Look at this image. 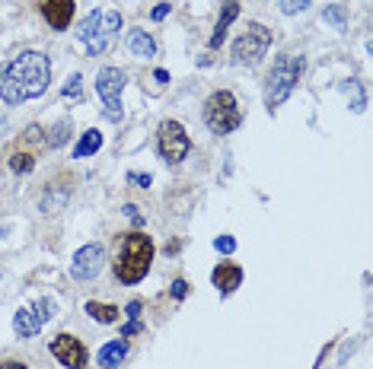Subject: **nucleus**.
I'll use <instances>...</instances> for the list:
<instances>
[{
    "mask_svg": "<svg viewBox=\"0 0 373 369\" xmlns=\"http://www.w3.org/2000/svg\"><path fill=\"white\" fill-rule=\"evenodd\" d=\"M51 86V58L42 51H19L6 64H0V102L19 105L45 95Z\"/></svg>",
    "mask_w": 373,
    "mask_h": 369,
    "instance_id": "obj_1",
    "label": "nucleus"
},
{
    "mask_svg": "<svg viewBox=\"0 0 373 369\" xmlns=\"http://www.w3.org/2000/svg\"><path fill=\"white\" fill-rule=\"evenodd\" d=\"M153 255H157V249H153V239L147 232H140V229L125 232V239L118 242V251H115V261H112L115 280H121L128 286L140 284L147 277V271H150Z\"/></svg>",
    "mask_w": 373,
    "mask_h": 369,
    "instance_id": "obj_2",
    "label": "nucleus"
},
{
    "mask_svg": "<svg viewBox=\"0 0 373 369\" xmlns=\"http://www.w3.org/2000/svg\"><path fill=\"white\" fill-rule=\"evenodd\" d=\"M121 32V13L118 10H90L77 26V42L86 48L90 58H99V54L108 51V45L115 42V36Z\"/></svg>",
    "mask_w": 373,
    "mask_h": 369,
    "instance_id": "obj_3",
    "label": "nucleus"
},
{
    "mask_svg": "<svg viewBox=\"0 0 373 369\" xmlns=\"http://www.w3.org/2000/svg\"><path fill=\"white\" fill-rule=\"evenodd\" d=\"M303 67H307V61L297 58V54H281V58L271 64V71L265 77V105H268V112H275L277 105L287 102V95L297 90V83H300Z\"/></svg>",
    "mask_w": 373,
    "mask_h": 369,
    "instance_id": "obj_4",
    "label": "nucleus"
},
{
    "mask_svg": "<svg viewBox=\"0 0 373 369\" xmlns=\"http://www.w3.org/2000/svg\"><path fill=\"white\" fill-rule=\"evenodd\" d=\"M205 125L211 128L214 134H233L236 128L242 125V112H240V102L230 90H214L205 99Z\"/></svg>",
    "mask_w": 373,
    "mask_h": 369,
    "instance_id": "obj_5",
    "label": "nucleus"
},
{
    "mask_svg": "<svg viewBox=\"0 0 373 369\" xmlns=\"http://www.w3.org/2000/svg\"><path fill=\"white\" fill-rule=\"evenodd\" d=\"M271 42H275V36H271L268 26H262V23H249V26H246V32H240V36H236V42H233V48H230V54H233L236 64H242V67H255V64H259V61L268 54Z\"/></svg>",
    "mask_w": 373,
    "mask_h": 369,
    "instance_id": "obj_6",
    "label": "nucleus"
},
{
    "mask_svg": "<svg viewBox=\"0 0 373 369\" xmlns=\"http://www.w3.org/2000/svg\"><path fill=\"white\" fill-rule=\"evenodd\" d=\"M125 71L121 67H103L96 73V95L103 99V108H106V118L112 125H121L125 118V105H121V93H125Z\"/></svg>",
    "mask_w": 373,
    "mask_h": 369,
    "instance_id": "obj_7",
    "label": "nucleus"
},
{
    "mask_svg": "<svg viewBox=\"0 0 373 369\" xmlns=\"http://www.w3.org/2000/svg\"><path fill=\"white\" fill-rule=\"evenodd\" d=\"M157 153L169 166H179V162L192 153V137L185 134V128H182L179 121H163L157 128Z\"/></svg>",
    "mask_w": 373,
    "mask_h": 369,
    "instance_id": "obj_8",
    "label": "nucleus"
},
{
    "mask_svg": "<svg viewBox=\"0 0 373 369\" xmlns=\"http://www.w3.org/2000/svg\"><path fill=\"white\" fill-rule=\"evenodd\" d=\"M51 357L58 360V363L64 366V369H86V363H90V353H86L83 341L73 338V334H67V331L54 334V341H51Z\"/></svg>",
    "mask_w": 373,
    "mask_h": 369,
    "instance_id": "obj_9",
    "label": "nucleus"
},
{
    "mask_svg": "<svg viewBox=\"0 0 373 369\" xmlns=\"http://www.w3.org/2000/svg\"><path fill=\"white\" fill-rule=\"evenodd\" d=\"M103 264H106V249L99 242H90V245L73 251L71 277L73 280H96L99 274H103Z\"/></svg>",
    "mask_w": 373,
    "mask_h": 369,
    "instance_id": "obj_10",
    "label": "nucleus"
},
{
    "mask_svg": "<svg viewBox=\"0 0 373 369\" xmlns=\"http://www.w3.org/2000/svg\"><path fill=\"white\" fill-rule=\"evenodd\" d=\"M39 10H42L45 23L51 29H67L73 23V13H77V4L73 0H39Z\"/></svg>",
    "mask_w": 373,
    "mask_h": 369,
    "instance_id": "obj_11",
    "label": "nucleus"
},
{
    "mask_svg": "<svg viewBox=\"0 0 373 369\" xmlns=\"http://www.w3.org/2000/svg\"><path fill=\"white\" fill-rule=\"evenodd\" d=\"M211 284L217 286L220 296H233L236 286L242 284V268H240V264H233V261H220L211 271Z\"/></svg>",
    "mask_w": 373,
    "mask_h": 369,
    "instance_id": "obj_12",
    "label": "nucleus"
},
{
    "mask_svg": "<svg viewBox=\"0 0 373 369\" xmlns=\"http://www.w3.org/2000/svg\"><path fill=\"white\" fill-rule=\"evenodd\" d=\"M125 45H128V51H131L134 58H153V54H157V42H153V36L150 32H144L140 26L128 29Z\"/></svg>",
    "mask_w": 373,
    "mask_h": 369,
    "instance_id": "obj_13",
    "label": "nucleus"
},
{
    "mask_svg": "<svg viewBox=\"0 0 373 369\" xmlns=\"http://www.w3.org/2000/svg\"><path fill=\"white\" fill-rule=\"evenodd\" d=\"M13 331H16V338H36V334L42 331V318L36 316L32 306H19L16 309V316H13Z\"/></svg>",
    "mask_w": 373,
    "mask_h": 369,
    "instance_id": "obj_14",
    "label": "nucleus"
},
{
    "mask_svg": "<svg viewBox=\"0 0 373 369\" xmlns=\"http://www.w3.org/2000/svg\"><path fill=\"white\" fill-rule=\"evenodd\" d=\"M240 16V0H223V10L220 16H217V26H214V36H211V48H220L223 38H227V29L233 26V19Z\"/></svg>",
    "mask_w": 373,
    "mask_h": 369,
    "instance_id": "obj_15",
    "label": "nucleus"
},
{
    "mask_svg": "<svg viewBox=\"0 0 373 369\" xmlns=\"http://www.w3.org/2000/svg\"><path fill=\"white\" fill-rule=\"evenodd\" d=\"M125 357H128V341L118 338V341H108V344L99 347L96 363L103 369H115V366H121V360H125Z\"/></svg>",
    "mask_w": 373,
    "mask_h": 369,
    "instance_id": "obj_16",
    "label": "nucleus"
},
{
    "mask_svg": "<svg viewBox=\"0 0 373 369\" xmlns=\"http://www.w3.org/2000/svg\"><path fill=\"white\" fill-rule=\"evenodd\" d=\"M71 184H61V188H45V194H42V214H61L64 210V204L71 201Z\"/></svg>",
    "mask_w": 373,
    "mask_h": 369,
    "instance_id": "obj_17",
    "label": "nucleus"
},
{
    "mask_svg": "<svg viewBox=\"0 0 373 369\" xmlns=\"http://www.w3.org/2000/svg\"><path fill=\"white\" fill-rule=\"evenodd\" d=\"M103 150V134L96 131V128H90V131H83L80 134V140H77V147H73V160H86V156H93V153H99Z\"/></svg>",
    "mask_w": 373,
    "mask_h": 369,
    "instance_id": "obj_18",
    "label": "nucleus"
},
{
    "mask_svg": "<svg viewBox=\"0 0 373 369\" xmlns=\"http://www.w3.org/2000/svg\"><path fill=\"white\" fill-rule=\"evenodd\" d=\"M83 312L93 318V322H99V325H115V322H118V316H121V309H118V306L96 303V299H90V303L83 306Z\"/></svg>",
    "mask_w": 373,
    "mask_h": 369,
    "instance_id": "obj_19",
    "label": "nucleus"
},
{
    "mask_svg": "<svg viewBox=\"0 0 373 369\" xmlns=\"http://www.w3.org/2000/svg\"><path fill=\"white\" fill-rule=\"evenodd\" d=\"M10 169L16 175H29L32 169H36V153H29V150H13L10 153Z\"/></svg>",
    "mask_w": 373,
    "mask_h": 369,
    "instance_id": "obj_20",
    "label": "nucleus"
},
{
    "mask_svg": "<svg viewBox=\"0 0 373 369\" xmlns=\"http://www.w3.org/2000/svg\"><path fill=\"white\" fill-rule=\"evenodd\" d=\"M322 19H325L329 26H335L338 32L348 29V13H344L342 4H329V6H325V10H322Z\"/></svg>",
    "mask_w": 373,
    "mask_h": 369,
    "instance_id": "obj_21",
    "label": "nucleus"
},
{
    "mask_svg": "<svg viewBox=\"0 0 373 369\" xmlns=\"http://www.w3.org/2000/svg\"><path fill=\"white\" fill-rule=\"evenodd\" d=\"M71 131H73V125H71L67 118H64V121H58V125H54L51 131H48V140H45V143H48V147H61V143L71 137Z\"/></svg>",
    "mask_w": 373,
    "mask_h": 369,
    "instance_id": "obj_22",
    "label": "nucleus"
},
{
    "mask_svg": "<svg viewBox=\"0 0 373 369\" xmlns=\"http://www.w3.org/2000/svg\"><path fill=\"white\" fill-rule=\"evenodd\" d=\"M32 309H36V316L42 318V325H45V322H51V318H54V312H58V303H54L51 296H42V299H36V303H32Z\"/></svg>",
    "mask_w": 373,
    "mask_h": 369,
    "instance_id": "obj_23",
    "label": "nucleus"
},
{
    "mask_svg": "<svg viewBox=\"0 0 373 369\" xmlns=\"http://www.w3.org/2000/svg\"><path fill=\"white\" fill-rule=\"evenodd\" d=\"M80 80H83V77H80V73H73V77L64 83L61 95H64V99H80Z\"/></svg>",
    "mask_w": 373,
    "mask_h": 369,
    "instance_id": "obj_24",
    "label": "nucleus"
},
{
    "mask_svg": "<svg viewBox=\"0 0 373 369\" xmlns=\"http://www.w3.org/2000/svg\"><path fill=\"white\" fill-rule=\"evenodd\" d=\"M313 4V0H281V10L287 13V16H294V13H303L307 6Z\"/></svg>",
    "mask_w": 373,
    "mask_h": 369,
    "instance_id": "obj_25",
    "label": "nucleus"
},
{
    "mask_svg": "<svg viewBox=\"0 0 373 369\" xmlns=\"http://www.w3.org/2000/svg\"><path fill=\"white\" fill-rule=\"evenodd\" d=\"M214 249L223 251V255H233V251H236V239L233 236H217L214 239Z\"/></svg>",
    "mask_w": 373,
    "mask_h": 369,
    "instance_id": "obj_26",
    "label": "nucleus"
},
{
    "mask_svg": "<svg viewBox=\"0 0 373 369\" xmlns=\"http://www.w3.org/2000/svg\"><path fill=\"white\" fill-rule=\"evenodd\" d=\"M39 140H45V131L39 125H29L23 131V143H39Z\"/></svg>",
    "mask_w": 373,
    "mask_h": 369,
    "instance_id": "obj_27",
    "label": "nucleus"
},
{
    "mask_svg": "<svg viewBox=\"0 0 373 369\" xmlns=\"http://www.w3.org/2000/svg\"><path fill=\"white\" fill-rule=\"evenodd\" d=\"M144 331V322L140 318H128V325L121 328V338H134V334H140Z\"/></svg>",
    "mask_w": 373,
    "mask_h": 369,
    "instance_id": "obj_28",
    "label": "nucleus"
},
{
    "mask_svg": "<svg viewBox=\"0 0 373 369\" xmlns=\"http://www.w3.org/2000/svg\"><path fill=\"white\" fill-rule=\"evenodd\" d=\"M169 10H173V4H166V0H163V4H157L150 10V19H153V23H163V19L169 16Z\"/></svg>",
    "mask_w": 373,
    "mask_h": 369,
    "instance_id": "obj_29",
    "label": "nucleus"
},
{
    "mask_svg": "<svg viewBox=\"0 0 373 369\" xmlns=\"http://www.w3.org/2000/svg\"><path fill=\"white\" fill-rule=\"evenodd\" d=\"M125 217L134 223V227H144V214H140V210L134 207V204H125Z\"/></svg>",
    "mask_w": 373,
    "mask_h": 369,
    "instance_id": "obj_30",
    "label": "nucleus"
},
{
    "mask_svg": "<svg viewBox=\"0 0 373 369\" xmlns=\"http://www.w3.org/2000/svg\"><path fill=\"white\" fill-rule=\"evenodd\" d=\"M128 182L131 184H138V188H150V175H144V172H128Z\"/></svg>",
    "mask_w": 373,
    "mask_h": 369,
    "instance_id": "obj_31",
    "label": "nucleus"
},
{
    "mask_svg": "<svg viewBox=\"0 0 373 369\" xmlns=\"http://www.w3.org/2000/svg\"><path fill=\"white\" fill-rule=\"evenodd\" d=\"M169 293H173L175 299H185V296H188V280H175L173 290H169Z\"/></svg>",
    "mask_w": 373,
    "mask_h": 369,
    "instance_id": "obj_32",
    "label": "nucleus"
},
{
    "mask_svg": "<svg viewBox=\"0 0 373 369\" xmlns=\"http://www.w3.org/2000/svg\"><path fill=\"white\" fill-rule=\"evenodd\" d=\"M140 309H144V303H140V299H131V303L125 306V316L128 318H140Z\"/></svg>",
    "mask_w": 373,
    "mask_h": 369,
    "instance_id": "obj_33",
    "label": "nucleus"
},
{
    "mask_svg": "<svg viewBox=\"0 0 373 369\" xmlns=\"http://www.w3.org/2000/svg\"><path fill=\"white\" fill-rule=\"evenodd\" d=\"M0 369H29V366L19 363V360H10V357H6V360H0Z\"/></svg>",
    "mask_w": 373,
    "mask_h": 369,
    "instance_id": "obj_34",
    "label": "nucleus"
},
{
    "mask_svg": "<svg viewBox=\"0 0 373 369\" xmlns=\"http://www.w3.org/2000/svg\"><path fill=\"white\" fill-rule=\"evenodd\" d=\"M153 77H157V83H166V80H169V73L160 67V71H153Z\"/></svg>",
    "mask_w": 373,
    "mask_h": 369,
    "instance_id": "obj_35",
    "label": "nucleus"
}]
</instances>
